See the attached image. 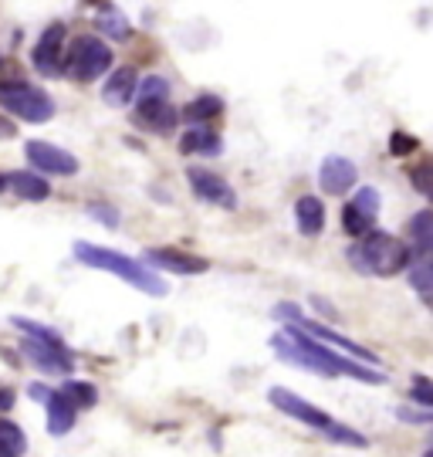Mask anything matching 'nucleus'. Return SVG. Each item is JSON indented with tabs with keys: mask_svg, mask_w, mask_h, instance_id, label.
Listing matches in <instances>:
<instances>
[{
	"mask_svg": "<svg viewBox=\"0 0 433 457\" xmlns=\"http://www.w3.org/2000/svg\"><path fill=\"white\" fill-rule=\"evenodd\" d=\"M271 346H274V355L284 359V363H291V366H301V370H312L318 376H349V379H359V383H372V387H380L386 383L383 372L369 370L363 363H355V359H346V355H339L335 349H329L322 339L308 336L305 329L298 325H284V332L271 339Z\"/></svg>",
	"mask_w": 433,
	"mask_h": 457,
	"instance_id": "obj_1",
	"label": "nucleus"
},
{
	"mask_svg": "<svg viewBox=\"0 0 433 457\" xmlns=\"http://www.w3.org/2000/svg\"><path fill=\"white\" fill-rule=\"evenodd\" d=\"M410 248L406 241L393 234H383V231H372V234L359 237V244L349 248V261L355 271L363 274H380V278H393L400 271L410 268Z\"/></svg>",
	"mask_w": 433,
	"mask_h": 457,
	"instance_id": "obj_2",
	"label": "nucleus"
},
{
	"mask_svg": "<svg viewBox=\"0 0 433 457\" xmlns=\"http://www.w3.org/2000/svg\"><path fill=\"white\" fill-rule=\"evenodd\" d=\"M75 257L82 265H88V268L116 274V278L129 282V285H135L139 291H146V295H156V298L167 295V282L152 268H143L135 257H126V254L109 251V248H95V244H75Z\"/></svg>",
	"mask_w": 433,
	"mask_h": 457,
	"instance_id": "obj_3",
	"label": "nucleus"
},
{
	"mask_svg": "<svg viewBox=\"0 0 433 457\" xmlns=\"http://www.w3.org/2000/svg\"><path fill=\"white\" fill-rule=\"evenodd\" d=\"M267 400L278 406L282 413H288V417H295L298 423H305V427H312V430H322L329 440H335V444H349V447H366V437L363 434H355L352 427H346V423L332 420L325 410H318V406H312L308 400H301L295 389H284V387H274L271 393H267Z\"/></svg>",
	"mask_w": 433,
	"mask_h": 457,
	"instance_id": "obj_4",
	"label": "nucleus"
},
{
	"mask_svg": "<svg viewBox=\"0 0 433 457\" xmlns=\"http://www.w3.org/2000/svg\"><path fill=\"white\" fill-rule=\"evenodd\" d=\"M14 325L28 336L20 342V349H24V355L31 359L37 370L48 372V376H65V372H71L75 359H71V353L65 349V342L54 336L51 329L34 325V322H28V319H14Z\"/></svg>",
	"mask_w": 433,
	"mask_h": 457,
	"instance_id": "obj_5",
	"label": "nucleus"
},
{
	"mask_svg": "<svg viewBox=\"0 0 433 457\" xmlns=\"http://www.w3.org/2000/svg\"><path fill=\"white\" fill-rule=\"evenodd\" d=\"M112 68V48L95 37V34H78L71 37V45L65 51V71L78 82H95L99 75H105Z\"/></svg>",
	"mask_w": 433,
	"mask_h": 457,
	"instance_id": "obj_6",
	"label": "nucleus"
},
{
	"mask_svg": "<svg viewBox=\"0 0 433 457\" xmlns=\"http://www.w3.org/2000/svg\"><path fill=\"white\" fill-rule=\"evenodd\" d=\"M0 105H4L7 112H14L17 118L34 122V126H41V122L54 118V99H51L45 88L28 85V82L0 85Z\"/></svg>",
	"mask_w": 433,
	"mask_h": 457,
	"instance_id": "obj_7",
	"label": "nucleus"
},
{
	"mask_svg": "<svg viewBox=\"0 0 433 457\" xmlns=\"http://www.w3.org/2000/svg\"><path fill=\"white\" fill-rule=\"evenodd\" d=\"M31 61H34V68H37L41 75H48V78L65 71V24H51L48 31L37 37Z\"/></svg>",
	"mask_w": 433,
	"mask_h": 457,
	"instance_id": "obj_8",
	"label": "nucleus"
},
{
	"mask_svg": "<svg viewBox=\"0 0 433 457\" xmlns=\"http://www.w3.org/2000/svg\"><path fill=\"white\" fill-rule=\"evenodd\" d=\"M278 315H288V319H295V322H301L298 329H305L308 336H315V339H322V342H332V346H339V349H346L349 355H355V359H366V363H376V355L369 353V349H363L359 342H352V339H346V336H339V332H332V329H325L322 322H315V319H301V312H298V305H278L274 308Z\"/></svg>",
	"mask_w": 433,
	"mask_h": 457,
	"instance_id": "obj_9",
	"label": "nucleus"
},
{
	"mask_svg": "<svg viewBox=\"0 0 433 457\" xmlns=\"http://www.w3.org/2000/svg\"><path fill=\"white\" fill-rule=\"evenodd\" d=\"M186 180H190V186H193V193H197L200 200L216 203V207H224V210H231V207H237V197H233L231 184H227V180H224L220 173H214V169L190 167V169H186Z\"/></svg>",
	"mask_w": 433,
	"mask_h": 457,
	"instance_id": "obj_10",
	"label": "nucleus"
},
{
	"mask_svg": "<svg viewBox=\"0 0 433 457\" xmlns=\"http://www.w3.org/2000/svg\"><path fill=\"white\" fill-rule=\"evenodd\" d=\"M24 152H28L31 167L41 169V173H54V176H71V173H78V159H75L68 150H61V146H51V143L31 139V143L24 146Z\"/></svg>",
	"mask_w": 433,
	"mask_h": 457,
	"instance_id": "obj_11",
	"label": "nucleus"
},
{
	"mask_svg": "<svg viewBox=\"0 0 433 457\" xmlns=\"http://www.w3.org/2000/svg\"><path fill=\"white\" fill-rule=\"evenodd\" d=\"M135 122L146 126L152 133H173L176 122H180V112L169 105V99H139L135 105Z\"/></svg>",
	"mask_w": 433,
	"mask_h": 457,
	"instance_id": "obj_12",
	"label": "nucleus"
},
{
	"mask_svg": "<svg viewBox=\"0 0 433 457\" xmlns=\"http://www.w3.org/2000/svg\"><path fill=\"white\" fill-rule=\"evenodd\" d=\"M355 180H359V169H355V163L346 159V156H329V159L322 163V169H318L322 190H325V193H335V197L352 190Z\"/></svg>",
	"mask_w": 433,
	"mask_h": 457,
	"instance_id": "obj_13",
	"label": "nucleus"
},
{
	"mask_svg": "<svg viewBox=\"0 0 433 457\" xmlns=\"http://www.w3.org/2000/svg\"><path fill=\"white\" fill-rule=\"evenodd\" d=\"M146 265L173 271V274H200V271H207L203 257H193V254L186 251H173V248H152V251H146Z\"/></svg>",
	"mask_w": 433,
	"mask_h": 457,
	"instance_id": "obj_14",
	"label": "nucleus"
},
{
	"mask_svg": "<svg viewBox=\"0 0 433 457\" xmlns=\"http://www.w3.org/2000/svg\"><path fill=\"white\" fill-rule=\"evenodd\" d=\"M135 88H139V75H135V68H118V71H112V78L105 82V88H102V99H105V105L122 109V105H129V102H133Z\"/></svg>",
	"mask_w": 433,
	"mask_h": 457,
	"instance_id": "obj_15",
	"label": "nucleus"
},
{
	"mask_svg": "<svg viewBox=\"0 0 433 457\" xmlns=\"http://www.w3.org/2000/svg\"><path fill=\"white\" fill-rule=\"evenodd\" d=\"M45 410H48V430L54 437H65L68 430L75 427V406L68 404V396L61 389H51V396L45 400Z\"/></svg>",
	"mask_w": 433,
	"mask_h": 457,
	"instance_id": "obj_16",
	"label": "nucleus"
},
{
	"mask_svg": "<svg viewBox=\"0 0 433 457\" xmlns=\"http://www.w3.org/2000/svg\"><path fill=\"white\" fill-rule=\"evenodd\" d=\"M295 220H298V231L305 237H318L325 231V203L318 200V197H298L295 203Z\"/></svg>",
	"mask_w": 433,
	"mask_h": 457,
	"instance_id": "obj_17",
	"label": "nucleus"
},
{
	"mask_svg": "<svg viewBox=\"0 0 433 457\" xmlns=\"http://www.w3.org/2000/svg\"><path fill=\"white\" fill-rule=\"evenodd\" d=\"M7 186L14 190L17 197H24V200H48L51 197V186L45 176H37V173H24V169H17V173H11L7 176Z\"/></svg>",
	"mask_w": 433,
	"mask_h": 457,
	"instance_id": "obj_18",
	"label": "nucleus"
},
{
	"mask_svg": "<svg viewBox=\"0 0 433 457\" xmlns=\"http://www.w3.org/2000/svg\"><path fill=\"white\" fill-rule=\"evenodd\" d=\"M180 150L190 156V152H200V156H216L220 152V135L207 126H193L190 133L180 135Z\"/></svg>",
	"mask_w": 433,
	"mask_h": 457,
	"instance_id": "obj_19",
	"label": "nucleus"
},
{
	"mask_svg": "<svg viewBox=\"0 0 433 457\" xmlns=\"http://www.w3.org/2000/svg\"><path fill=\"white\" fill-rule=\"evenodd\" d=\"M410 285L433 308V254H420V261L410 265Z\"/></svg>",
	"mask_w": 433,
	"mask_h": 457,
	"instance_id": "obj_20",
	"label": "nucleus"
},
{
	"mask_svg": "<svg viewBox=\"0 0 433 457\" xmlns=\"http://www.w3.org/2000/svg\"><path fill=\"white\" fill-rule=\"evenodd\" d=\"M28 451V437L14 420L0 417V457H20Z\"/></svg>",
	"mask_w": 433,
	"mask_h": 457,
	"instance_id": "obj_21",
	"label": "nucleus"
},
{
	"mask_svg": "<svg viewBox=\"0 0 433 457\" xmlns=\"http://www.w3.org/2000/svg\"><path fill=\"white\" fill-rule=\"evenodd\" d=\"M61 393H65L68 404L75 406V410H88V406L99 404V389L92 387V383H82V379H68Z\"/></svg>",
	"mask_w": 433,
	"mask_h": 457,
	"instance_id": "obj_22",
	"label": "nucleus"
},
{
	"mask_svg": "<svg viewBox=\"0 0 433 457\" xmlns=\"http://www.w3.org/2000/svg\"><path fill=\"white\" fill-rule=\"evenodd\" d=\"M224 112V102L216 99V95H200V99H193L190 105L184 109V118H190V122H207V118H214Z\"/></svg>",
	"mask_w": 433,
	"mask_h": 457,
	"instance_id": "obj_23",
	"label": "nucleus"
},
{
	"mask_svg": "<svg viewBox=\"0 0 433 457\" xmlns=\"http://www.w3.org/2000/svg\"><path fill=\"white\" fill-rule=\"evenodd\" d=\"M410 180H413V190L433 203V156H423L417 167L410 169Z\"/></svg>",
	"mask_w": 433,
	"mask_h": 457,
	"instance_id": "obj_24",
	"label": "nucleus"
},
{
	"mask_svg": "<svg viewBox=\"0 0 433 457\" xmlns=\"http://www.w3.org/2000/svg\"><path fill=\"white\" fill-rule=\"evenodd\" d=\"M372 224H376V220H369L366 214H359L352 203H346V207H342V227H346V234H349V237L372 234Z\"/></svg>",
	"mask_w": 433,
	"mask_h": 457,
	"instance_id": "obj_25",
	"label": "nucleus"
},
{
	"mask_svg": "<svg viewBox=\"0 0 433 457\" xmlns=\"http://www.w3.org/2000/svg\"><path fill=\"white\" fill-rule=\"evenodd\" d=\"M410 234L417 237L420 251L433 254V214H420V217L410 220Z\"/></svg>",
	"mask_w": 433,
	"mask_h": 457,
	"instance_id": "obj_26",
	"label": "nucleus"
},
{
	"mask_svg": "<svg viewBox=\"0 0 433 457\" xmlns=\"http://www.w3.org/2000/svg\"><path fill=\"white\" fill-rule=\"evenodd\" d=\"M95 24H99V31H105L109 37H116V41L129 37V24H126V17L118 14V11H112V7H105V14H102Z\"/></svg>",
	"mask_w": 433,
	"mask_h": 457,
	"instance_id": "obj_27",
	"label": "nucleus"
},
{
	"mask_svg": "<svg viewBox=\"0 0 433 457\" xmlns=\"http://www.w3.org/2000/svg\"><path fill=\"white\" fill-rule=\"evenodd\" d=\"M349 203L355 207V210H359V214H366L369 220L380 217V193H376L372 186H363V190H359V193H355Z\"/></svg>",
	"mask_w": 433,
	"mask_h": 457,
	"instance_id": "obj_28",
	"label": "nucleus"
},
{
	"mask_svg": "<svg viewBox=\"0 0 433 457\" xmlns=\"http://www.w3.org/2000/svg\"><path fill=\"white\" fill-rule=\"evenodd\" d=\"M410 400H413V404H420L423 410H430V406H433V379H427V376H417V379L410 383Z\"/></svg>",
	"mask_w": 433,
	"mask_h": 457,
	"instance_id": "obj_29",
	"label": "nucleus"
},
{
	"mask_svg": "<svg viewBox=\"0 0 433 457\" xmlns=\"http://www.w3.org/2000/svg\"><path fill=\"white\" fill-rule=\"evenodd\" d=\"M139 99H169L167 78H159V75H150V78H143V85H139Z\"/></svg>",
	"mask_w": 433,
	"mask_h": 457,
	"instance_id": "obj_30",
	"label": "nucleus"
},
{
	"mask_svg": "<svg viewBox=\"0 0 433 457\" xmlns=\"http://www.w3.org/2000/svg\"><path fill=\"white\" fill-rule=\"evenodd\" d=\"M413 150H417V139H413V135H406V133L389 135V152H393V156H410Z\"/></svg>",
	"mask_w": 433,
	"mask_h": 457,
	"instance_id": "obj_31",
	"label": "nucleus"
},
{
	"mask_svg": "<svg viewBox=\"0 0 433 457\" xmlns=\"http://www.w3.org/2000/svg\"><path fill=\"white\" fill-rule=\"evenodd\" d=\"M396 420H403V423H433V406L430 410H413V406H400L396 410Z\"/></svg>",
	"mask_w": 433,
	"mask_h": 457,
	"instance_id": "obj_32",
	"label": "nucleus"
},
{
	"mask_svg": "<svg viewBox=\"0 0 433 457\" xmlns=\"http://www.w3.org/2000/svg\"><path fill=\"white\" fill-rule=\"evenodd\" d=\"M88 214H92V217H99L105 227H118L116 210H112V207H105V203H92V207H88Z\"/></svg>",
	"mask_w": 433,
	"mask_h": 457,
	"instance_id": "obj_33",
	"label": "nucleus"
},
{
	"mask_svg": "<svg viewBox=\"0 0 433 457\" xmlns=\"http://www.w3.org/2000/svg\"><path fill=\"white\" fill-rule=\"evenodd\" d=\"M28 393H31L34 400H41V404H45V400L51 396V387H45V383H31V387H28Z\"/></svg>",
	"mask_w": 433,
	"mask_h": 457,
	"instance_id": "obj_34",
	"label": "nucleus"
},
{
	"mask_svg": "<svg viewBox=\"0 0 433 457\" xmlns=\"http://www.w3.org/2000/svg\"><path fill=\"white\" fill-rule=\"evenodd\" d=\"M11 406H14V389L0 387V410H11Z\"/></svg>",
	"mask_w": 433,
	"mask_h": 457,
	"instance_id": "obj_35",
	"label": "nucleus"
},
{
	"mask_svg": "<svg viewBox=\"0 0 433 457\" xmlns=\"http://www.w3.org/2000/svg\"><path fill=\"white\" fill-rule=\"evenodd\" d=\"M11 135H17L14 122H7V118L0 116V139H11Z\"/></svg>",
	"mask_w": 433,
	"mask_h": 457,
	"instance_id": "obj_36",
	"label": "nucleus"
},
{
	"mask_svg": "<svg viewBox=\"0 0 433 457\" xmlns=\"http://www.w3.org/2000/svg\"><path fill=\"white\" fill-rule=\"evenodd\" d=\"M420 457H433V451H423V454H420Z\"/></svg>",
	"mask_w": 433,
	"mask_h": 457,
	"instance_id": "obj_37",
	"label": "nucleus"
},
{
	"mask_svg": "<svg viewBox=\"0 0 433 457\" xmlns=\"http://www.w3.org/2000/svg\"><path fill=\"white\" fill-rule=\"evenodd\" d=\"M4 186H7V180H4V176H0V190H4Z\"/></svg>",
	"mask_w": 433,
	"mask_h": 457,
	"instance_id": "obj_38",
	"label": "nucleus"
}]
</instances>
